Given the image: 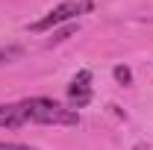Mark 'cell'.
Here are the masks:
<instances>
[{"mask_svg":"<svg viewBox=\"0 0 153 150\" xmlns=\"http://www.w3.org/2000/svg\"><path fill=\"white\" fill-rule=\"evenodd\" d=\"M21 109L27 124H47V127H76L79 124V115L76 109H65L62 103L50 100V97H27L21 100Z\"/></svg>","mask_w":153,"mask_h":150,"instance_id":"obj_1","label":"cell"},{"mask_svg":"<svg viewBox=\"0 0 153 150\" xmlns=\"http://www.w3.org/2000/svg\"><path fill=\"white\" fill-rule=\"evenodd\" d=\"M88 9H91V3H88V0H65V3H59L53 12H47L41 21L30 24V33H44V30L56 27V24H62V21H71L74 15H79V12H88Z\"/></svg>","mask_w":153,"mask_h":150,"instance_id":"obj_2","label":"cell"},{"mask_svg":"<svg viewBox=\"0 0 153 150\" xmlns=\"http://www.w3.org/2000/svg\"><path fill=\"white\" fill-rule=\"evenodd\" d=\"M68 100L74 109H82L91 100V71H79L68 85Z\"/></svg>","mask_w":153,"mask_h":150,"instance_id":"obj_3","label":"cell"},{"mask_svg":"<svg viewBox=\"0 0 153 150\" xmlns=\"http://www.w3.org/2000/svg\"><path fill=\"white\" fill-rule=\"evenodd\" d=\"M27 118H24V109L21 103H0V127H24Z\"/></svg>","mask_w":153,"mask_h":150,"instance_id":"obj_4","label":"cell"},{"mask_svg":"<svg viewBox=\"0 0 153 150\" xmlns=\"http://www.w3.org/2000/svg\"><path fill=\"white\" fill-rule=\"evenodd\" d=\"M115 76H118L121 82H130V79H133V74H130V68H124V65H118V68H115Z\"/></svg>","mask_w":153,"mask_h":150,"instance_id":"obj_5","label":"cell"},{"mask_svg":"<svg viewBox=\"0 0 153 150\" xmlns=\"http://www.w3.org/2000/svg\"><path fill=\"white\" fill-rule=\"evenodd\" d=\"M0 150H36L30 144H12V141H0Z\"/></svg>","mask_w":153,"mask_h":150,"instance_id":"obj_6","label":"cell"}]
</instances>
